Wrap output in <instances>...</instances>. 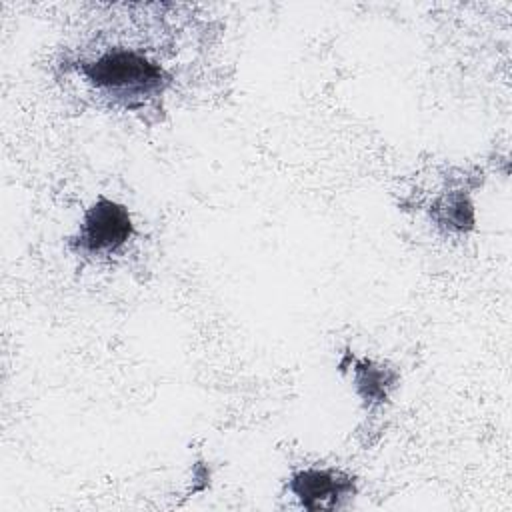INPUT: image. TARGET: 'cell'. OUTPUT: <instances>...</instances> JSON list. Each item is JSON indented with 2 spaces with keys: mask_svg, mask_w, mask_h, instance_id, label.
<instances>
[{
  "mask_svg": "<svg viewBox=\"0 0 512 512\" xmlns=\"http://www.w3.org/2000/svg\"><path fill=\"white\" fill-rule=\"evenodd\" d=\"M432 216L440 226L464 232L474 224V208L464 192H448L434 206Z\"/></svg>",
  "mask_w": 512,
  "mask_h": 512,
  "instance_id": "5b68a950",
  "label": "cell"
},
{
  "mask_svg": "<svg viewBox=\"0 0 512 512\" xmlns=\"http://www.w3.org/2000/svg\"><path fill=\"white\" fill-rule=\"evenodd\" d=\"M132 234L134 224L128 208L100 196L84 212L80 228L72 238V246L90 256H110L124 248Z\"/></svg>",
  "mask_w": 512,
  "mask_h": 512,
  "instance_id": "7a4b0ae2",
  "label": "cell"
},
{
  "mask_svg": "<svg viewBox=\"0 0 512 512\" xmlns=\"http://www.w3.org/2000/svg\"><path fill=\"white\" fill-rule=\"evenodd\" d=\"M350 368L356 394L366 406H380L388 402L398 382V374L392 368L370 358H350Z\"/></svg>",
  "mask_w": 512,
  "mask_h": 512,
  "instance_id": "277c9868",
  "label": "cell"
},
{
  "mask_svg": "<svg viewBox=\"0 0 512 512\" xmlns=\"http://www.w3.org/2000/svg\"><path fill=\"white\" fill-rule=\"evenodd\" d=\"M82 76L116 102L134 108L158 96L166 86L164 70L130 48H110L90 62H82Z\"/></svg>",
  "mask_w": 512,
  "mask_h": 512,
  "instance_id": "6da1fadb",
  "label": "cell"
},
{
  "mask_svg": "<svg viewBox=\"0 0 512 512\" xmlns=\"http://www.w3.org/2000/svg\"><path fill=\"white\" fill-rule=\"evenodd\" d=\"M288 490L308 510H334L356 494L354 480L336 468H304L288 480Z\"/></svg>",
  "mask_w": 512,
  "mask_h": 512,
  "instance_id": "3957f363",
  "label": "cell"
}]
</instances>
